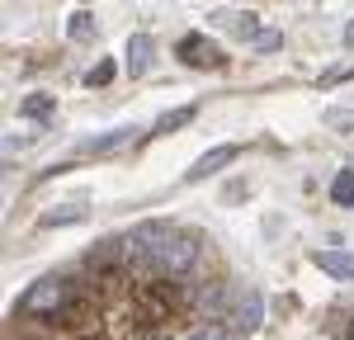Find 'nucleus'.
Returning <instances> with one entry per match:
<instances>
[{
  "label": "nucleus",
  "instance_id": "nucleus-24",
  "mask_svg": "<svg viewBox=\"0 0 354 340\" xmlns=\"http://www.w3.org/2000/svg\"><path fill=\"white\" fill-rule=\"evenodd\" d=\"M85 340H104V336H85Z\"/></svg>",
  "mask_w": 354,
  "mask_h": 340
},
{
  "label": "nucleus",
  "instance_id": "nucleus-1",
  "mask_svg": "<svg viewBox=\"0 0 354 340\" xmlns=\"http://www.w3.org/2000/svg\"><path fill=\"white\" fill-rule=\"evenodd\" d=\"M194 265H198V236L170 227V236H165V279H185V274H194Z\"/></svg>",
  "mask_w": 354,
  "mask_h": 340
},
{
  "label": "nucleus",
  "instance_id": "nucleus-18",
  "mask_svg": "<svg viewBox=\"0 0 354 340\" xmlns=\"http://www.w3.org/2000/svg\"><path fill=\"white\" fill-rule=\"evenodd\" d=\"M113 81V57L109 62H100V66H90V71H85V85H109Z\"/></svg>",
  "mask_w": 354,
  "mask_h": 340
},
{
  "label": "nucleus",
  "instance_id": "nucleus-21",
  "mask_svg": "<svg viewBox=\"0 0 354 340\" xmlns=\"http://www.w3.org/2000/svg\"><path fill=\"white\" fill-rule=\"evenodd\" d=\"M33 138H38V133H15V138L5 142V147H10V151H24V147H28Z\"/></svg>",
  "mask_w": 354,
  "mask_h": 340
},
{
  "label": "nucleus",
  "instance_id": "nucleus-3",
  "mask_svg": "<svg viewBox=\"0 0 354 340\" xmlns=\"http://www.w3.org/2000/svg\"><path fill=\"white\" fill-rule=\"evenodd\" d=\"M62 303H66V288H62V279H38V283L24 293V298H19V312H43V317H53Z\"/></svg>",
  "mask_w": 354,
  "mask_h": 340
},
{
  "label": "nucleus",
  "instance_id": "nucleus-14",
  "mask_svg": "<svg viewBox=\"0 0 354 340\" xmlns=\"http://www.w3.org/2000/svg\"><path fill=\"white\" fill-rule=\"evenodd\" d=\"M53 109H57V100H53V95H43V90H38V95H28L24 104H19V113H24V118H48Z\"/></svg>",
  "mask_w": 354,
  "mask_h": 340
},
{
  "label": "nucleus",
  "instance_id": "nucleus-9",
  "mask_svg": "<svg viewBox=\"0 0 354 340\" xmlns=\"http://www.w3.org/2000/svg\"><path fill=\"white\" fill-rule=\"evenodd\" d=\"M194 113H198V104H180V109H165L156 123H151V133L156 138H165V133H180V128H189Z\"/></svg>",
  "mask_w": 354,
  "mask_h": 340
},
{
  "label": "nucleus",
  "instance_id": "nucleus-20",
  "mask_svg": "<svg viewBox=\"0 0 354 340\" xmlns=\"http://www.w3.org/2000/svg\"><path fill=\"white\" fill-rule=\"evenodd\" d=\"M345 76H354V66H330V71H322V85H335V81H345Z\"/></svg>",
  "mask_w": 354,
  "mask_h": 340
},
{
  "label": "nucleus",
  "instance_id": "nucleus-5",
  "mask_svg": "<svg viewBox=\"0 0 354 340\" xmlns=\"http://www.w3.org/2000/svg\"><path fill=\"white\" fill-rule=\"evenodd\" d=\"M208 19H213L218 28H227L232 38H245V43H255V33L265 28V24H260V15H250V10H213Z\"/></svg>",
  "mask_w": 354,
  "mask_h": 340
},
{
  "label": "nucleus",
  "instance_id": "nucleus-2",
  "mask_svg": "<svg viewBox=\"0 0 354 340\" xmlns=\"http://www.w3.org/2000/svg\"><path fill=\"white\" fill-rule=\"evenodd\" d=\"M175 57H180L185 66H198V71H218L222 62H227V57H222V48H218V43H208L203 33L180 38V43H175Z\"/></svg>",
  "mask_w": 354,
  "mask_h": 340
},
{
  "label": "nucleus",
  "instance_id": "nucleus-8",
  "mask_svg": "<svg viewBox=\"0 0 354 340\" xmlns=\"http://www.w3.org/2000/svg\"><path fill=\"white\" fill-rule=\"evenodd\" d=\"M232 321H236V331H255V326L265 321V303H260V293H241V298H236V312H232Z\"/></svg>",
  "mask_w": 354,
  "mask_h": 340
},
{
  "label": "nucleus",
  "instance_id": "nucleus-15",
  "mask_svg": "<svg viewBox=\"0 0 354 340\" xmlns=\"http://www.w3.org/2000/svg\"><path fill=\"white\" fill-rule=\"evenodd\" d=\"M330 198H335L340 208H350V203H354V170H340V175H335V185H330Z\"/></svg>",
  "mask_w": 354,
  "mask_h": 340
},
{
  "label": "nucleus",
  "instance_id": "nucleus-4",
  "mask_svg": "<svg viewBox=\"0 0 354 340\" xmlns=\"http://www.w3.org/2000/svg\"><path fill=\"white\" fill-rule=\"evenodd\" d=\"M236 156H241V147H236V142H227V147H213V151H203V156H198V161L185 170V180H189V185H198V180H213V175H222V170L232 166Z\"/></svg>",
  "mask_w": 354,
  "mask_h": 340
},
{
  "label": "nucleus",
  "instance_id": "nucleus-13",
  "mask_svg": "<svg viewBox=\"0 0 354 340\" xmlns=\"http://www.w3.org/2000/svg\"><path fill=\"white\" fill-rule=\"evenodd\" d=\"M100 28H95V15L90 10H76L71 19H66V38H76V43H90Z\"/></svg>",
  "mask_w": 354,
  "mask_h": 340
},
{
  "label": "nucleus",
  "instance_id": "nucleus-12",
  "mask_svg": "<svg viewBox=\"0 0 354 340\" xmlns=\"http://www.w3.org/2000/svg\"><path fill=\"white\" fill-rule=\"evenodd\" d=\"M85 317H90V308H85L81 298H66L48 321H53V326H85Z\"/></svg>",
  "mask_w": 354,
  "mask_h": 340
},
{
  "label": "nucleus",
  "instance_id": "nucleus-10",
  "mask_svg": "<svg viewBox=\"0 0 354 340\" xmlns=\"http://www.w3.org/2000/svg\"><path fill=\"white\" fill-rule=\"evenodd\" d=\"M326 274H335V279H350L354 283V255H345V251H317L312 255Z\"/></svg>",
  "mask_w": 354,
  "mask_h": 340
},
{
  "label": "nucleus",
  "instance_id": "nucleus-6",
  "mask_svg": "<svg viewBox=\"0 0 354 340\" xmlns=\"http://www.w3.org/2000/svg\"><path fill=\"white\" fill-rule=\"evenodd\" d=\"M151 57H156L151 33H133V38H128V76H147V71H151Z\"/></svg>",
  "mask_w": 354,
  "mask_h": 340
},
{
  "label": "nucleus",
  "instance_id": "nucleus-23",
  "mask_svg": "<svg viewBox=\"0 0 354 340\" xmlns=\"http://www.w3.org/2000/svg\"><path fill=\"white\" fill-rule=\"evenodd\" d=\"M340 340H354V331H345V336H340Z\"/></svg>",
  "mask_w": 354,
  "mask_h": 340
},
{
  "label": "nucleus",
  "instance_id": "nucleus-16",
  "mask_svg": "<svg viewBox=\"0 0 354 340\" xmlns=\"http://www.w3.org/2000/svg\"><path fill=\"white\" fill-rule=\"evenodd\" d=\"M250 48H255V53H279V48H283V33H279V28H260Z\"/></svg>",
  "mask_w": 354,
  "mask_h": 340
},
{
  "label": "nucleus",
  "instance_id": "nucleus-17",
  "mask_svg": "<svg viewBox=\"0 0 354 340\" xmlns=\"http://www.w3.org/2000/svg\"><path fill=\"white\" fill-rule=\"evenodd\" d=\"M185 340H232V326L213 321V326H198V331H194V336H185Z\"/></svg>",
  "mask_w": 354,
  "mask_h": 340
},
{
  "label": "nucleus",
  "instance_id": "nucleus-7",
  "mask_svg": "<svg viewBox=\"0 0 354 340\" xmlns=\"http://www.w3.org/2000/svg\"><path fill=\"white\" fill-rule=\"evenodd\" d=\"M133 138H137V128H109V133H100V138L81 142L76 151H85V156H104V151H118V147H128Z\"/></svg>",
  "mask_w": 354,
  "mask_h": 340
},
{
  "label": "nucleus",
  "instance_id": "nucleus-22",
  "mask_svg": "<svg viewBox=\"0 0 354 340\" xmlns=\"http://www.w3.org/2000/svg\"><path fill=\"white\" fill-rule=\"evenodd\" d=\"M345 48H354V24H350V28H345Z\"/></svg>",
  "mask_w": 354,
  "mask_h": 340
},
{
  "label": "nucleus",
  "instance_id": "nucleus-11",
  "mask_svg": "<svg viewBox=\"0 0 354 340\" xmlns=\"http://www.w3.org/2000/svg\"><path fill=\"white\" fill-rule=\"evenodd\" d=\"M85 213H90L85 203H57L53 213H43V223H38V227H66V223H85Z\"/></svg>",
  "mask_w": 354,
  "mask_h": 340
},
{
  "label": "nucleus",
  "instance_id": "nucleus-19",
  "mask_svg": "<svg viewBox=\"0 0 354 340\" xmlns=\"http://www.w3.org/2000/svg\"><path fill=\"white\" fill-rule=\"evenodd\" d=\"M326 123L340 128V133H354V113L350 109H326Z\"/></svg>",
  "mask_w": 354,
  "mask_h": 340
}]
</instances>
